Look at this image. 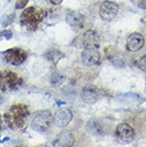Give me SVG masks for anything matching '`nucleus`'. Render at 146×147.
I'll list each match as a JSON object with an SVG mask.
<instances>
[{
  "instance_id": "9b49d317",
  "label": "nucleus",
  "mask_w": 146,
  "mask_h": 147,
  "mask_svg": "<svg viewBox=\"0 0 146 147\" xmlns=\"http://www.w3.org/2000/svg\"><path fill=\"white\" fill-rule=\"evenodd\" d=\"M144 44H145V40H144V36L142 34L132 33L130 36L128 37L126 48H127L128 51L137 52L142 49Z\"/></svg>"
},
{
  "instance_id": "a211bd4d",
  "label": "nucleus",
  "mask_w": 146,
  "mask_h": 147,
  "mask_svg": "<svg viewBox=\"0 0 146 147\" xmlns=\"http://www.w3.org/2000/svg\"><path fill=\"white\" fill-rule=\"evenodd\" d=\"M110 61L112 62L114 66L117 67H123L125 66V57L122 53H116L113 57L110 58Z\"/></svg>"
},
{
  "instance_id": "f257e3e1",
  "label": "nucleus",
  "mask_w": 146,
  "mask_h": 147,
  "mask_svg": "<svg viewBox=\"0 0 146 147\" xmlns=\"http://www.w3.org/2000/svg\"><path fill=\"white\" fill-rule=\"evenodd\" d=\"M30 109L26 103H15L4 113V121L11 130H20L25 127Z\"/></svg>"
},
{
  "instance_id": "f03ea898",
  "label": "nucleus",
  "mask_w": 146,
  "mask_h": 147,
  "mask_svg": "<svg viewBox=\"0 0 146 147\" xmlns=\"http://www.w3.org/2000/svg\"><path fill=\"white\" fill-rule=\"evenodd\" d=\"M46 15H47V12L43 9L35 7H26L20 15L19 20L22 26L26 27L29 31H34L37 29L41 22L44 20Z\"/></svg>"
},
{
  "instance_id": "aec40b11",
  "label": "nucleus",
  "mask_w": 146,
  "mask_h": 147,
  "mask_svg": "<svg viewBox=\"0 0 146 147\" xmlns=\"http://www.w3.org/2000/svg\"><path fill=\"white\" fill-rule=\"evenodd\" d=\"M27 3H28V0H17L16 3H15V7H16L17 10H20V9L26 7Z\"/></svg>"
},
{
  "instance_id": "5701e85b",
  "label": "nucleus",
  "mask_w": 146,
  "mask_h": 147,
  "mask_svg": "<svg viewBox=\"0 0 146 147\" xmlns=\"http://www.w3.org/2000/svg\"><path fill=\"white\" fill-rule=\"evenodd\" d=\"M49 1L53 4H59V3H61V2H62V0H49Z\"/></svg>"
},
{
  "instance_id": "423d86ee",
  "label": "nucleus",
  "mask_w": 146,
  "mask_h": 147,
  "mask_svg": "<svg viewBox=\"0 0 146 147\" xmlns=\"http://www.w3.org/2000/svg\"><path fill=\"white\" fill-rule=\"evenodd\" d=\"M81 98L88 105H94L100 98V91L94 84H87L81 91Z\"/></svg>"
},
{
  "instance_id": "2eb2a0df",
  "label": "nucleus",
  "mask_w": 146,
  "mask_h": 147,
  "mask_svg": "<svg viewBox=\"0 0 146 147\" xmlns=\"http://www.w3.org/2000/svg\"><path fill=\"white\" fill-rule=\"evenodd\" d=\"M82 44L84 48H97L99 45V40L97 37L95 31L93 30H88L85 33L83 34L82 37Z\"/></svg>"
},
{
  "instance_id": "20e7f679",
  "label": "nucleus",
  "mask_w": 146,
  "mask_h": 147,
  "mask_svg": "<svg viewBox=\"0 0 146 147\" xmlns=\"http://www.w3.org/2000/svg\"><path fill=\"white\" fill-rule=\"evenodd\" d=\"M22 78L18 74L12 70H1L0 71V90L3 92L14 91L22 85Z\"/></svg>"
},
{
  "instance_id": "39448f33",
  "label": "nucleus",
  "mask_w": 146,
  "mask_h": 147,
  "mask_svg": "<svg viewBox=\"0 0 146 147\" xmlns=\"http://www.w3.org/2000/svg\"><path fill=\"white\" fill-rule=\"evenodd\" d=\"M3 55L5 62L14 66H18L27 60V52L22 48L17 47L7 49L3 53Z\"/></svg>"
},
{
  "instance_id": "6e6552de",
  "label": "nucleus",
  "mask_w": 146,
  "mask_h": 147,
  "mask_svg": "<svg viewBox=\"0 0 146 147\" xmlns=\"http://www.w3.org/2000/svg\"><path fill=\"white\" fill-rule=\"evenodd\" d=\"M116 136L120 140H122L125 143H130L135 140V132L129 124L122 123L116 127Z\"/></svg>"
},
{
  "instance_id": "f3484780",
  "label": "nucleus",
  "mask_w": 146,
  "mask_h": 147,
  "mask_svg": "<svg viewBox=\"0 0 146 147\" xmlns=\"http://www.w3.org/2000/svg\"><path fill=\"white\" fill-rule=\"evenodd\" d=\"M65 80V77L63 76L62 74L60 73H52L50 75V78H49V82H50L51 85H53V86H58V85L62 84L63 82Z\"/></svg>"
},
{
  "instance_id": "ddd939ff",
  "label": "nucleus",
  "mask_w": 146,
  "mask_h": 147,
  "mask_svg": "<svg viewBox=\"0 0 146 147\" xmlns=\"http://www.w3.org/2000/svg\"><path fill=\"white\" fill-rule=\"evenodd\" d=\"M85 17L79 11H70L66 16V22L74 29H81L84 26Z\"/></svg>"
},
{
  "instance_id": "dca6fc26",
  "label": "nucleus",
  "mask_w": 146,
  "mask_h": 147,
  "mask_svg": "<svg viewBox=\"0 0 146 147\" xmlns=\"http://www.w3.org/2000/svg\"><path fill=\"white\" fill-rule=\"evenodd\" d=\"M63 57V53L59 51V50H55V49H50V50H48L46 53H45V58L47 61L51 63H57L59 60H61V58Z\"/></svg>"
},
{
  "instance_id": "4468645a",
  "label": "nucleus",
  "mask_w": 146,
  "mask_h": 147,
  "mask_svg": "<svg viewBox=\"0 0 146 147\" xmlns=\"http://www.w3.org/2000/svg\"><path fill=\"white\" fill-rule=\"evenodd\" d=\"M87 131L93 136H103V126L97 118H91L87 124Z\"/></svg>"
},
{
  "instance_id": "f8f14e48",
  "label": "nucleus",
  "mask_w": 146,
  "mask_h": 147,
  "mask_svg": "<svg viewBox=\"0 0 146 147\" xmlns=\"http://www.w3.org/2000/svg\"><path fill=\"white\" fill-rule=\"evenodd\" d=\"M75 143V136L70 131H62L55 139L52 145L57 147H70Z\"/></svg>"
},
{
  "instance_id": "1a4fd4ad",
  "label": "nucleus",
  "mask_w": 146,
  "mask_h": 147,
  "mask_svg": "<svg viewBox=\"0 0 146 147\" xmlns=\"http://www.w3.org/2000/svg\"><path fill=\"white\" fill-rule=\"evenodd\" d=\"M100 55L95 48H85L81 53V62L85 66H94L99 63Z\"/></svg>"
},
{
  "instance_id": "6ab92c4d",
  "label": "nucleus",
  "mask_w": 146,
  "mask_h": 147,
  "mask_svg": "<svg viewBox=\"0 0 146 147\" xmlns=\"http://www.w3.org/2000/svg\"><path fill=\"white\" fill-rule=\"evenodd\" d=\"M14 18H15V14L7 16V17L3 19V22H2V26L5 27V26H7V25H11L12 22H13V20H14Z\"/></svg>"
},
{
  "instance_id": "7ed1b4c3",
  "label": "nucleus",
  "mask_w": 146,
  "mask_h": 147,
  "mask_svg": "<svg viewBox=\"0 0 146 147\" xmlns=\"http://www.w3.org/2000/svg\"><path fill=\"white\" fill-rule=\"evenodd\" d=\"M53 123V115L49 110L37 111L32 115L31 128L37 132H45L50 128Z\"/></svg>"
},
{
  "instance_id": "0eeeda50",
  "label": "nucleus",
  "mask_w": 146,
  "mask_h": 147,
  "mask_svg": "<svg viewBox=\"0 0 146 147\" xmlns=\"http://www.w3.org/2000/svg\"><path fill=\"white\" fill-rule=\"evenodd\" d=\"M117 12H118V5L113 1H105L99 7V16L107 22H111L112 19L115 18Z\"/></svg>"
},
{
  "instance_id": "b1692460",
  "label": "nucleus",
  "mask_w": 146,
  "mask_h": 147,
  "mask_svg": "<svg viewBox=\"0 0 146 147\" xmlns=\"http://www.w3.org/2000/svg\"><path fill=\"white\" fill-rule=\"evenodd\" d=\"M2 128V115L0 114V130Z\"/></svg>"
},
{
  "instance_id": "393cba45",
  "label": "nucleus",
  "mask_w": 146,
  "mask_h": 147,
  "mask_svg": "<svg viewBox=\"0 0 146 147\" xmlns=\"http://www.w3.org/2000/svg\"><path fill=\"white\" fill-rule=\"evenodd\" d=\"M2 100H3V98H2V96L0 95V105H1V103H2Z\"/></svg>"
},
{
  "instance_id": "4be33fe9",
  "label": "nucleus",
  "mask_w": 146,
  "mask_h": 147,
  "mask_svg": "<svg viewBox=\"0 0 146 147\" xmlns=\"http://www.w3.org/2000/svg\"><path fill=\"white\" fill-rule=\"evenodd\" d=\"M139 66H140V68H141L142 70L146 71V55H144V57H142V58L140 59Z\"/></svg>"
},
{
  "instance_id": "9d476101",
  "label": "nucleus",
  "mask_w": 146,
  "mask_h": 147,
  "mask_svg": "<svg viewBox=\"0 0 146 147\" xmlns=\"http://www.w3.org/2000/svg\"><path fill=\"white\" fill-rule=\"evenodd\" d=\"M73 119V113L68 108H63L55 113V117H53V121L57 127L63 128L70 124Z\"/></svg>"
},
{
  "instance_id": "412c9836",
  "label": "nucleus",
  "mask_w": 146,
  "mask_h": 147,
  "mask_svg": "<svg viewBox=\"0 0 146 147\" xmlns=\"http://www.w3.org/2000/svg\"><path fill=\"white\" fill-rule=\"evenodd\" d=\"M12 31H10V30H4V31H0V38L1 37H4V38H7V40H9V38H11L12 37Z\"/></svg>"
}]
</instances>
